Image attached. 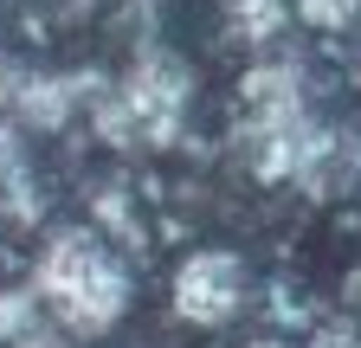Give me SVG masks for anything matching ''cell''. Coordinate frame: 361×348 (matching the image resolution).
<instances>
[{
	"mask_svg": "<svg viewBox=\"0 0 361 348\" xmlns=\"http://www.w3.org/2000/svg\"><path fill=\"white\" fill-rule=\"evenodd\" d=\"M32 290L45 297L52 323L78 342H97L129 316V271L90 226H65L39 245Z\"/></svg>",
	"mask_w": 361,
	"mask_h": 348,
	"instance_id": "1",
	"label": "cell"
},
{
	"mask_svg": "<svg viewBox=\"0 0 361 348\" xmlns=\"http://www.w3.org/2000/svg\"><path fill=\"white\" fill-rule=\"evenodd\" d=\"M316 116L297 58H264L239 77V155L258 181H297Z\"/></svg>",
	"mask_w": 361,
	"mask_h": 348,
	"instance_id": "2",
	"label": "cell"
},
{
	"mask_svg": "<svg viewBox=\"0 0 361 348\" xmlns=\"http://www.w3.org/2000/svg\"><path fill=\"white\" fill-rule=\"evenodd\" d=\"M194 104V71L174 52H135V65L123 77H104L90 123L110 149H168L180 136V116Z\"/></svg>",
	"mask_w": 361,
	"mask_h": 348,
	"instance_id": "3",
	"label": "cell"
},
{
	"mask_svg": "<svg viewBox=\"0 0 361 348\" xmlns=\"http://www.w3.org/2000/svg\"><path fill=\"white\" fill-rule=\"evenodd\" d=\"M104 91L97 71H45V65H20L0 58V116L20 129H65L78 110H90Z\"/></svg>",
	"mask_w": 361,
	"mask_h": 348,
	"instance_id": "4",
	"label": "cell"
},
{
	"mask_svg": "<svg viewBox=\"0 0 361 348\" xmlns=\"http://www.w3.org/2000/svg\"><path fill=\"white\" fill-rule=\"evenodd\" d=\"M174 316L180 323H194V329H226L239 316V303H245V265L233 251H194L188 265L174 271Z\"/></svg>",
	"mask_w": 361,
	"mask_h": 348,
	"instance_id": "5",
	"label": "cell"
},
{
	"mask_svg": "<svg viewBox=\"0 0 361 348\" xmlns=\"http://www.w3.org/2000/svg\"><path fill=\"white\" fill-rule=\"evenodd\" d=\"M355 181H361V136H355V129L316 123L310 155H303V168H297V187H303L310 200H342Z\"/></svg>",
	"mask_w": 361,
	"mask_h": 348,
	"instance_id": "6",
	"label": "cell"
},
{
	"mask_svg": "<svg viewBox=\"0 0 361 348\" xmlns=\"http://www.w3.org/2000/svg\"><path fill=\"white\" fill-rule=\"evenodd\" d=\"M0 220H39V194H32V174H26V142H20V123L0 116Z\"/></svg>",
	"mask_w": 361,
	"mask_h": 348,
	"instance_id": "7",
	"label": "cell"
},
{
	"mask_svg": "<svg viewBox=\"0 0 361 348\" xmlns=\"http://www.w3.org/2000/svg\"><path fill=\"white\" fill-rule=\"evenodd\" d=\"M65 329L52 323V310H45V297L26 284V290H0V342L7 348H45L59 342Z\"/></svg>",
	"mask_w": 361,
	"mask_h": 348,
	"instance_id": "8",
	"label": "cell"
},
{
	"mask_svg": "<svg viewBox=\"0 0 361 348\" xmlns=\"http://www.w3.org/2000/svg\"><path fill=\"white\" fill-rule=\"evenodd\" d=\"M290 20V0H226V26H233L245 46H271Z\"/></svg>",
	"mask_w": 361,
	"mask_h": 348,
	"instance_id": "9",
	"label": "cell"
},
{
	"mask_svg": "<svg viewBox=\"0 0 361 348\" xmlns=\"http://www.w3.org/2000/svg\"><path fill=\"white\" fill-rule=\"evenodd\" d=\"M290 13L316 32H348L361 20V0H290Z\"/></svg>",
	"mask_w": 361,
	"mask_h": 348,
	"instance_id": "10",
	"label": "cell"
},
{
	"mask_svg": "<svg viewBox=\"0 0 361 348\" xmlns=\"http://www.w3.org/2000/svg\"><path fill=\"white\" fill-rule=\"evenodd\" d=\"M310 348H361V342H355V335H336V329H329V335H316Z\"/></svg>",
	"mask_w": 361,
	"mask_h": 348,
	"instance_id": "11",
	"label": "cell"
},
{
	"mask_svg": "<svg viewBox=\"0 0 361 348\" xmlns=\"http://www.w3.org/2000/svg\"><path fill=\"white\" fill-rule=\"evenodd\" d=\"M252 348H278V342H252Z\"/></svg>",
	"mask_w": 361,
	"mask_h": 348,
	"instance_id": "12",
	"label": "cell"
}]
</instances>
